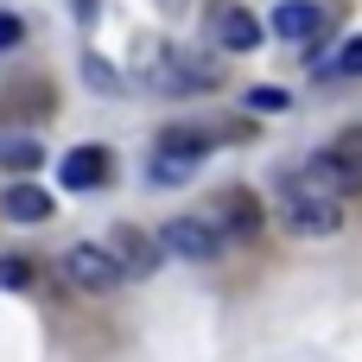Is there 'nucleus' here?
<instances>
[{"label": "nucleus", "mask_w": 362, "mask_h": 362, "mask_svg": "<svg viewBox=\"0 0 362 362\" xmlns=\"http://www.w3.org/2000/svg\"><path fill=\"white\" fill-rule=\"evenodd\" d=\"M0 210H6L13 223H45V216H51V191H38V185H13V191L0 197Z\"/></svg>", "instance_id": "nucleus-12"}, {"label": "nucleus", "mask_w": 362, "mask_h": 362, "mask_svg": "<svg viewBox=\"0 0 362 362\" xmlns=\"http://www.w3.org/2000/svg\"><path fill=\"white\" fill-rule=\"evenodd\" d=\"M0 286H32V267L25 261H0Z\"/></svg>", "instance_id": "nucleus-19"}, {"label": "nucleus", "mask_w": 362, "mask_h": 362, "mask_svg": "<svg viewBox=\"0 0 362 362\" xmlns=\"http://www.w3.org/2000/svg\"><path fill=\"white\" fill-rule=\"evenodd\" d=\"M13 45H25V19L19 13H0V51H13Z\"/></svg>", "instance_id": "nucleus-17"}, {"label": "nucleus", "mask_w": 362, "mask_h": 362, "mask_svg": "<svg viewBox=\"0 0 362 362\" xmlns=\"http://www.w3.org/2000/svg\"><path fill=\"white\" fill-rule=\"evenodd\" d=\"M108 255H115V267H121V280H140V274H153L159 267V235H146V229H134V223H121L108 242H102Z\"/></svg>", "instance_id": "nucleus-7"}, {"label": "nucleus", "mask_w": 362, "mask_h": 362, "mask_svg": "<svg viewBox=\"0 0 362 362\" xmlns=\"http://www.w3.org/2000/svg\"><path fill=\"white\" fill-rule=\"evenodd\" d=\"M337 76H362V38H350V45L337 51Z\"/></svg>", "instance_id": "nucleus-18"}, {"label": "nucleus", "mask_w": 362, "mask_h": 362, "mask_svg": "<svg viewBox=\"0 0 362 362\" xmlns=\"http://www.w3.org/2000/svg\"><path fill=\"white\" fill-rule=\"evenodd\" d=\"M19 95H6V115H51V89L45 83H13Z\"/></svg>", "instance_id": "nucleus-14"}, {"label": "nucleus", "mask_w": 362, "mask_h": 362, "mask_svg": "<svg viewBox=\"0 0 362 362\" xmlns=\"http://www.w3.org/2000/svg\"><path fill=\"white\" fill-rule=\"evenodd\" d=\"M159 13H172V19H178V13H191V0H159Z\"/></svg>", "instance_id": "nucleus-20"}, {"label": "nucleus", "mask_w": 362, "mask_h": 362, "mask_svg": "<svg viewBox=\"0 0 362 362\" xmlns=\"http://www.w3.org/2000/svg\"><path fill=\"white\" fill-rule=\"evenodd\" d=\"M57 267H64L70 293H89V299H102V293L121 286V267H115V255H108L102 242H76V248H64Z\"/></svg>", "instance_id": "nucleus-4"}, {"label": "nucleus", "mask_w": 362, "mask_h": 362, "mask_svg": "<svg viewBox=\"0 0 362 362\" xmlns=\"http://www.w3.org/2000/svg\"><path fill=\"white\" fill-rule=\"evenodd\" d=\"M159 248L178 255V261H216L223 255V235L210 229V216H172L159 229Z\"/></svg>", "instance_id": "nucleus-6"}, {"label": "nucleus", "mask_w": 362, "mask_h": 362, "mask_svg": "<svg viewBox=\"0 0 362 362\" xmlns=\"http://www.w3.org/2000/svg\"><path fill=\"white\" fill-rule=\"evenodd\" d=\"M204 153H210V134H197V127H165V134H159V153H153V178H159V185H178V178L197 172Z\"/></svg>", "instance_id": "nucleus-5"}, {"label": "nucleus", "mask_w": 362, "mask_h": 362, "mask_svg": "<svg viewBox=\"0 0 362 362\" xmlns=\"http://www.w3.org/2000/svg\"><path fill=\"white\" fill-rule=\"evenodd\" d=\"M261 32H267V25H261L242 0H216V6H210V38H216L223 51H255Z\"/></svg>", "instance_id": "nucleus-8"}, {"label": "nucleus", "mask_w": 362, "mask_h": 362, "mask_svg": "<svg viewBox=\"0 0 362 362\" xmlns=\"http://www.w3.org/2000/svg\"><path fill=\"white\" fill-rule=\"evenodd\" d=\"M108 172H115V159H108L102 146H76V153H64V165H57V185H64V191H95Z\"/></svg>", "instance_id": "nucleus-11"}, {"label": "nucleus", "mask_w": 362, "mask_h": 362, "mask_svg": "<svg viewBox=\"0 0 362 362\" xmlns=\"http://www.w3.org/2000/svg\"><path fill=\"white\" fill-rule=\"evenodd\" d=\"M83 76H89L102 95H121V70H115L108 57H95V51H89V57H83Z\"/></svg>", "instance_id": "nucleus-15"}, {"label": "nucleus", "mask_w": 362, "mask_h": 362, "mask_svg": "<svg viewBox=\"0 0 362 362\" xmlns=\"http://www.w3.org/2000/svg\"><path fill=\"white\" fill-rule=\"evenodd\" d=\"M267 25H274V38H286V45H312V38L325 32V6H318V0H280Z\"/></svg>", "instance_id": "nucleus-10"}, {"label": "nucleus", "mask_w": 362, "mask_h": 362, "mask_svg": "<svg viewBox=\"0 0 362 362\" xmlns=\"http://www.w3.org/2000/svg\"><path fill=\"white\" fill-rule=\"evenodd\" d=\"M305 185H318L325 197H350V191H362V134H337L312 165H305Z\"/></svg>", "instance_id": "nucleus-2"}, {"label": "nucleus", "mask_w": 362, "mask_h": 362, "mask_svg": "<svg viewBox=\"0 0 362 362\" xmlns=\"http://www.w3.org/2000/svg\"><path fill=\"white\" fill-rule=\"evenodd\" d=\"M210 229H216L223 242H255V235H261V204H255V191H223Z\"/></svg>", "instance_id": "nucleus-9"}, {"label": "nucleus", "mask_w": 362, "mask_h": 362, "mask_svg": "<svg viewBox=\"0 0 362 362\" xmlns=\"http://www.w3.org/2000/svg\"><path fill=\"white\" fill-rule=\"evenodd\" d=\"M248 108H261V115H280V108H293V95H286V89H274V83H261V89H248Z\"/></svg>", "instance_id": "nucleus-16"}, {"label": "nucleus", "mask_w": 362, "mask_h": 362, "mask_svg": "<svg viewBox=\"0 0 362 362\" xmlns=\"http://www.w3.org/2000/svg\"><path fill=\"white\" fill-rule=\"evenodd\" d=\"M146 76H153L159 95H204V89H216V64L197 57V51H159Z\"/></svg>", "instance_id": "nucleus-3"}, {"label": "nucleus", "mask_w": 362, "mask_h": 362, "mask_svg": "<svg viewBox=\"0 0 362 362\" xmlns=\"http://www.w3.org/2000/svg\"><path fill=\"white\" fill-rule=\"evenodd\" d=\"M280 223H286L293 235H337L344 204L325 197V191L305 185V178H286V185H280Z\"/></svg>", "instance_id": "nucleus-1"}, {"label": "nucleus", "mask_w": 362, "mask_h": 362, "mask_svg": "<svg viewBox=\"0 0 362 362\" xmlns=\"http://www.w3.org/2000/svg\"><path fill=\"white\" fill-rule=\"evenodd\" d=\"M0 165H6V172H32V165H45V140H25V134L0 140Z\"/></svg>", "instance_id": "nucleus-13"}]
</instances>
